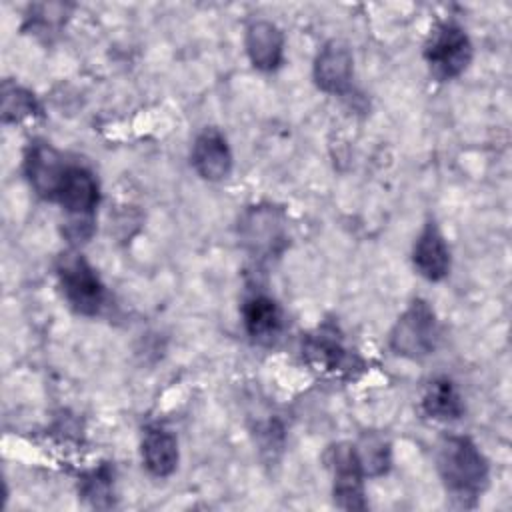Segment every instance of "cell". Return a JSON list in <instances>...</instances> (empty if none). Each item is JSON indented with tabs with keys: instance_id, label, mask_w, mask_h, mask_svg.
I'll list each match as a JSON object with an SVG mask.
<instances>
[{
	"instance_id": "cell-1",
	"label": "cell",
	"mask_w": 512,
	"mask_h": 512,
	"mask_svg": "<svg viewBox=\"0 0 512 512\" xmlns=\"http://www.w3.org/2000/svg\"><path fill=\"white\" fill-rule=\"evenodd\" d=\"M436 462L448 494L460 506H474L490 478L482 450L468 436H444L438 444Z\"/></svg>"
},
{
	"instance_id": "cell-2",
	"label": "cell",
	"mask_w": 512,
	"mask_h": 512,
	"mask_svg": "<svg viewBox=\"0 0 512 512\" xmlns=\"http://www.w3.org/2000/svg\"><path fill=\"white\" fill-rule=\"evenodd\" d=\"M440 328L426 300H414L390 330V350L404 358H424L438 346Z\"/></svg>"
},
{
	"instance_id": "cell-3",
	"label": "cell",
	"mask_w": 512,
	"mask_h": 512,
	"mask_svg": "<svg viewBox=\"0 0 512 512\" xmlns=\"http://www.w3.org/2000/svg\"><path fill=\"white\" fill-rule=\"evenodd\" d=\"M56 274L68 304L84 316H94L100 312L106 300V288L90 266V262L78 252H64L58 258Z\"/></svg>"
},
{
	"instance_id": "cell-4",
	"label": "cell",
	"mask_w": 512,
	"mask_h": 512,
	"mask_svg": "<svg viewBox=\"0 0 512 512\" xmlns=\"http://www.w3.org/2000/svg\"><path fill=\"white\" fill-rule=\"evenodd\" d=\"M424 58L438 80H452L468 68L472 42L458 24L442 22L432 30L424 46Z\"/></svg>"
},
{
	"instance_id": "cell-5",
	"label": "cell",
	"mask_w": 512,
	"mask_h": 512,
	"mask_svg": "<svg viewBox=\"0 0 512 512\" xmlns=\"http://www.w3.org/2000/svg\"><path fill=\"white\" fill-rule=\"evenodd\" d=\"M328 466L332 470L334 502L344 510H364V472L356 448L348 442L334 444L328 450Z\"/></svg>"
},
{
	"instance_id": "cell-6",
	"label": "cell",
	"mask_w": 512,
	"mask_h": 512,
	"mask_svg": "<svg viewBox=\"0 0 512 512\" xmlns=\"http://www.w3.org/2000/svg\"><path fill=\"white\" fill-rule=\"evenodd\" d=\"M54 200L72 216V220H92L100 202V188L94 174L78 164H68Z\"/></svg>"
},
{
	"instance_id": "cell-7",
	"label": "cell",
	"mask_w": 512,
	"mask_h": 512,
	"mask_svg": "<svg viewBox=\"0 0 512 512\" xmlns=\"http://www.w3.org/2000/svg\"><path fill=\"white\" fill-rule=\"evenodd\" d=\"M240 236L254 254H278L286 242L284 220L272 206H254L242 218Z\"/></svg>"
},
{
	"instance_id": "cell-8",
	"label": "cell",
	"mask_w": 512,
	"mask_h": 512,
	"mask_svg": "<svg viewBox=\"0 0 512 512\" xmlns=\"http://www.w3.org/2000/svg\"><path fill=\"white\" fill-rule=\"evenodd\" d=\"M314 80L328 94H342L352 80V52L346 44L330 40L314 60Z\"/></svg>"
},
{
	"instance_id": "cell-9",
	"label": "cell",
	"mask_w": 512,
	"mask_h": 512,
	"mask_svg": "<svg viewBox=\"0 0 512 512\" xmlns=\"http://www.w3.org/2000/svg\"><path fill=\"white\" fill-rule=\"evenodd\" d=\"M194 170L210 182L224 180L232 170V152L226 138L216 128H206L192 146Z\"/></svg>"
},
{
	"instance_id": "cell-10",
	"label": "cell",
	"mask_w": 512,
	"mask_h": 512,
	"mask_svg": "<svg viewBox=\"0 0 512 512\" xmlns=\"http://www.w3.org/2000/svg\"><path fill=\"white\" fill-rule=\"evenodd\" d=\"M24 166H26V176H28L32 188L40 196L54 200L60 180L64 176V170L68 166L64 162V158L50 144L34 142L28 148Z\"/></svg>"
},
{
	"instance_id": "cell-11",
	"label": "cell",
	"mask_w": 512,
	"mask_h": 512,
	"mask_svg": "<svg viewBox=\"0 0 512 512\" xmlns=\"http://www.w3.org/2000/svg\"><path fill=\"white\" fill-rule=\"evenodd\" d=\"M412 264L420 276L438 282L450 270V250L444 234L434 222H428L412 248Z\"/></svg>"
},
{
	"instance_id": "cell-12",
	"label": "cell",
	"mask_w": 512,
	"mask_h": 512,
	"mask_svg": "<svg viewBox=\"0 0 512 512\" xmlns=\"http://www.w3.org/2000/svg\"><path fill=\"white\" fill-rule=\"evenodd\" d=\"M246 52L254 68L270 72L282 64L284 36L280 28L268 20H256L246 28Z\"/></svg>"
},
{
	"instance_id": "cell-13",
	"label": "cell",
	"mask_w": 512,
	"mask_h": 512,
	"mask_svg": "<svg viewBox=\"0 0 512 512\" xmlns=\"http://www.w3.org/2000/svg\"><path fill=\"white\" fill-rule=\"evenodd\" d=\"M302 352L306 360L322 372L350 374L356 366V358L342 346L334 332L320 330L318 334H312L304 342Z\"/></svg>"
},
{
	"instance_id": "cell-14",
	"label": "cell",
	"mask_w": 512,
	"mask_h": 512,
	"mask_svg": "<svg viewBox=\"0 0 512 512\" xmlns=\"http://www.w3.org/2000/svg\"><path fill=\"white\" fill-rule=\"evenodd\" d=\"M242 318L248 336L258 344H270L282 332V310L270 296H250L242 306Z\"/></svg>"
},
{
	"instance_id": "cell-15",
	"label": "cell",
	"mask_w": 512,
	"mask_h": 512,
	"mask_svg": "<svg viewBox=\"0 0 512 512\" xmlns=\"http://www.w3.org/2000/svg\"><path fill=\"white\" fill-rule=\"evenodd\" d=\"M140 448H142V462L150 474L158 478H166L176 470L178 442L170 430L162 426L146 428Z\"/></svg>"
},
{
	"instance_id": "cell-16",
	"label": "cell",
	"mask_w": 512,
	"mask_h": 512,
	"mask_svg": "<svg viewBox=\"0 0 512 512\" xmlns=\"http://www.w3.org/2000/svg\"><path fill=\"white\" fill-rule=\"evenodd\" d=\"M422 410L426 416L442 422L458 420L464 414L462 398L448 378H436L428 384L424 398H422Z\"/></svg>"
},
{
	"instance_id": "cell-17",
	"label": "cell",
	"mask_w": 512,
	"mask_h": 512,
	"mask_svg": "<svg viewBox=\"0 0 512 512\" xmlns=\"http://www.w3.org/2000/svg\"><path fill=\"white\" fill-rule=\"evenodd\" d=\"M354 448L364 476H382L390 468V444L382 436L366 434Z\"/></svg>"
},
{
	"instance_id": "cell-18",
	"label": "cell",
	"mask_w": 512,
	"mask_h": 512,
	"mask_svg": "<svg viewBox=\"0 0 512 512\" xmlns=\"http://www.w3.org/2000/svg\"><path fill=\"white\" fill-rule=\"evenodd\" d=\"M40 112V106L36 102V98L20 88V86H8L4 84L2 90V116L6 122H18L24 118H30L34 114Z\"/></svg>"
},
{
	"instance_id": "cell-19",
	"label": "cell",
	"mask_w": 512,
	"mask_h": 512,
	"mask_svg": "<svg viewBox=\"0 0 512 512\" xmlns=\"http://www.w3.org/2000/svg\"><path fill=\"white\" fill-rule=\"evenodd\" d=\"M80 492L94 506H108L110 496H112V472H110V468L102 466L98 470H92L88 476H84Z\"/></svg>"
}]
</instances>
